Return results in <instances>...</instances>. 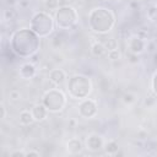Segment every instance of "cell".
<instances>
[{"mask_svg":"<svg viewBox=\"0 0 157 157\" xmlns=\"http://www.w3.org/2000/svg\"><path fill=\"white\" fill-rule=\"evenodd\" d=\"M128 56H129V60H130L131 63H137V60H139V59H137V54H134V53H131V52L129 53Z\"/></svg>","mask_w":157,"mask_h":157,"instance_id":"obj_25","label":"cell"},{"mask_svg":"<svg viewBox=\"0 0 157 157\" xmlns=\"http://www.w3.org/2000/svg\"><path fill=\"white\" fill-rule=\"evenodd\" d=\"M34 121V117L32 114V110H22L20 113V123L22 125H31Z\"/></svg>","mask_w":157,"mask_h":157,"instance_id":"obj_14","label":"cell"},{"mask_svg":"<svg viewBox=\"0 0 157 157\" xmlns=\"http://www.w3.org/2000/svg\"><path fill=\"white\" fill-rule=\"evenodd\" d=\"M123 101H124V103H131V102H134L135 101V97H134V94H131V93H125L124 96H123Z\"/></svg>","mask_w":157,"mask_h":157,"instance_id":"obj_21","label":"cell"},{"mask_svg":"<svg viewBox=\"0 0 157 157\" xmlns=\"http://www.w3.org/2000/svg\"><path fill=\"white\" fill-rule=\"evenodd\" d=\"M26 156H39V152L38 151H28V152H26Z\"/></svg>","mask_w":157,"mask_h":157,"instance_id":"obj_29","label":"cell"},{"mask_svg":"<svg viewBox=\"0 0 157 157\" xmlns=\"http://www.w3.org/2000/svg\"><path fill=\"white\" fill-rule=\"evenodd\" d=\"M105 47L103 43H94L92 47H91V53L93 56L98 58V56H102L104 53H105Z\"/></svg>","mask_w":157,"mask_h":157,"instance_id":"obj_15","label":"cell"},{"mask_svg":"<svg viewBox=\"0 0 157 157\" xmlns=\"http://www.w3.org/2000/svg\"><path fill=\"white\" fill-rule=\"evenodd\" d=\"M66 148H67V152L69 153L77 155L82 150V144H81V141L78 139H71V140H69V142L66 145Z\"/></svg>","mask_w":157,"mask_h":157,"instance_id":"obj_13","label":"cell"},{"mask_svg":"<svg viewBox=\"0 0 157 157\" xmlns=\"http://www.w3.org/2000/svg\"><path fill=\"white\" fill-rule=\"evenodd\" d=\"M66 78L65 71L61 69H54L49 72V80L54 83V85H61L64 82V80Z\"/></svg>","mask_w":157,"mask_h":157,"instance_id":"obj_12","label":"cell"},{"mask_svg":"<svg viewBox=\"0 0 157 157\" xmlns=\"http://www.w3.org/2000/svg\"><path fill=\"white\" fill-rule=\"evenodd\" d=\"M104 150H105V152H107L108 155H115V153L118 152V150H119L118 142H115V141H109V142H107L105 146H104Z\"/></svg>","mask_w":157,"mask_h":157,"instance_id":"obj_16","label":"cell"},{"mask_svg":"<svg viewBox=\"0 0 157 157\" xmlns=\"http://www.w3.org/2000/svg\"><path fill=\"white\" fill-rule=\"evenodd\" d=\"M104 47L105 49L109 52V50H113V49H117V40L115 39H108L105 43H104Z\"/></svg>","mask_w":157,"mask_h":157,"instance_id":"obj_19","label":"cell"},{"mask_svg":"<svg viewBox=\"0 0 157 157\" xmlns=\"http://www.w3.org/2000/svg\"><path fill=\"white\" fill-rule=\"evenodd\" d=\"M31 29L39 37H47L54 29V21L50 15L45 12H38L31 20Z\"/></svg>","mask_w":157,"mask_h":157,"instance_id":"obj_4","label":"cell"},{"mask_svg":"<svg viewBox=\"0 0 157 157\" xmlns=\"http://www.w3.org/2000/svg\"><path fill=\"white\" fill-rule=\"evenodd\" d=\"M45 7L48 10H58L59 0H45Z\"/></svg>","mask_w":157,"mask_h":157,"instance_id":"obj_18","label":"cell"},{"mask_svg":"<svg viewBox=\"0 0 157 157\" xmlns=\"http://www.w3.org/2000/svg\"><path fill=\"white\" fill-rule=\"evenodd\" d=\"M155 63L157 64V54H155Z\"/></svg>","mask_w":157,"mask_h":157,"instance_id":"obj_30","label":"cell"},{"mask_svg":"<svg viewBox=\"0 0 157 157\" xmlns=\"http://www.w3.org/2000/svg\"><path fill=\"white\" fill-rule=\"evenodd\" d=\"M108 58L110 60H118L120 58V53L118 49H113V50H109L108 52Z\"/></svg>","mask_w":157,"mask_h":157,"instance_id":"obj_20","label":"cell"},{"mask_svg":"<svg viewBox=\"0 0 157 157\" xmlns=\"http://www.w3.org/2000/svg\"><path fill=\"white\" fill-rule=\"evenodd\" d=\"M39 48V36L32 29L22 28L16 31L11 37V49L20 56L27 58L37 53Z\"/></svg>","mask_w":157,"mask_h":157,"instance_id":"obj_1","label":"cell"},{"mask_svg":"<svg viewBox=\"0 0 157 157\" xmlns=\"http://www.w3.org/2000/svg\"><path fill=\"white\" fill-rule=\"evenodd\" d=\"M0 110H1L0 118H1V119H5V118H6V108H5V105H4L2 103L0 104Z\"/></svg>","mask_w":157,"mask_h":157,"instance_id":"obj_27","label":"cell"},{"mask_svg":"<svg viewBox=\"0 0 157 157\" xmlns=\"http://www.w3.org/2000/svg\"><path fill=\"white\" fill-rule=\"evenodd\" d=\"M86 146L90 151H99L103 147V140L99 135L92 134L86 140Z\"/></svg>","mask_w":157,"mask_h":157,"instance_id":"obj_9","label":"cell"},{"mask_svg":"<svg viewBox=\"0 0 157 157\" xmlns=\"http://www.w3.org/2000/svg\"><path fill=\"white\" fill-rule=\"evenodd\" d=\"M152 90H153L155 94L157 96V72L153 75V78H152Z\"/></svg>","mask_w":157,"mask_h":157,"instance_id":"obj_23","label":"cell"},{"mask_svg":"<svg viewBox=\"0 0 157 157\" xmlns=\"http://www.w3.org/2000/svg\"><path fill=\"white\" fill-rule=\"evenodd\" d=\"M4 16H5V20H11L13 17V11L12 10H5Z\"/></svg>","mask_w":157,"mask_h":157,"instance_id":"obj_24","label":"cell"},{"mask_svg":"<svg viewBox=\"0 0 157 157\" xmlns=\"http://www.w3.org/2000/svg\"><path fill=\"white\" fill-rule=\"evenodd\" d=\"M9 96H10V98H11V99L16 101V99H18V98L21 97V92H20L18 90H11Z\"/></svg>","mask_w":157,"mask_h":157,"instance_id":"obj_22","label":"cell"},{"mask_svg":"<svg viewBox=\"0 0 157 157\" xmlns=\"http://www.w3.org/2000/svg\"><path fill=\"white\" fill-rule=\"evenodd\" d=\"M147 17L150 21H157V4H152L148 6L147 9V12H146Z\"/></svg>","mask_w":157,"mask_h":157,"instance_id":"obj_17","label":"cell"},{"mask_svg":"<svg viewBox=\"0 0 157 157\" xmlns=\"http://www.w3.org/2000/svg\"><path fill=\"white\" fill-rule=\"evenodd\" d=\"M43 104L49 112H60L66 104V97L60 90H49L43 96Z\"/></svg>","mask_w":157,"mask_h":157,"instance_id":"obj_5","label":"cell"},{"mask_svg":"<svg viewBox=\"0 0 157 157\" xmlns=\"http://www.w3.org/2000/svg\"><path fill=\"white\" fill-rule=\"evenodd\" d=\"M36 72H37V70H36V66L33 65V63H25L20 67V75L25 80H29V78L34 77Z\"/></svg>","mask_w":157,"mask_h":157,"instance_id":"obj_10","label":"cell"},{"mask_svg":"<svg viewBox=\"0 0 157 157\" xmlns=\"http://www.w3.org/2000/svg\"><path fill=\"white\" fill-rule=\"evenodd\" d=\"M137 37H140V38H142V39H146V38H147V33L144 32V31H140V32H137Z\"/></svg>","mask_w":157,"mask_h":157,"instance_id":"obj_28","label":"cell"},{"mask_svg":"<svg viewBox=\"0 0 157 157\" xmlns=\"http://www.w3.org/2000/svg\"><path fill=\"white\" fill-rule=\"evenodd\" d=\"M48 109L45 108V105L42 103V104H34L33 105V108H32V114H33V117H34V120H38V121H40V120H44L45 118H47V114H48Z\"/></svg>","mask_w":157,"mask_h":157,"instance_id":"obj_11","label":"cell"},{"mask_svg":"<svg viewBox=\"0 0 157 157\" xmlns=\"http://www.w3.org/2000/svg\"><path fill=\"white\" fill-rule=\"evenodd\" d=\"M114 22H115V18L113 12L104 7L94 9L88 17L90 27L97 33H105L110 31L114 26Z\"/></svg>","mask_w":157,"mask_h":157,"instance_id":"obj_2","label":"cell"},{"mask_svg":"<svg viewBox=\"0 0 157 157\" xmlns=\"http://www.w3.org/2000/svg\"><path fill=\"white\" fill-rule=\"evenodd\" d=\"M77 21V12L71 6H61L56 10L55 23L59 28L66 29L72 27Z\"/></svg>","mask_w":157,"mask_h":157,"instance_id":"obj_6","label":"cell"},{"mask_svg":"<svg viewBox=\"0 0 157 157\" xmlns=\"http://www.w3.org/2000/svg\"><path fill=\"white\" fill-rule=\"evenodd\" d=\"M145 48H146V42H145V39H142V38H140V37H134V38H131L130 39V42H129V50L131 52V53H134V54H141L144 50H145Z\"/></svg>","mask_w":157,"mask_h":157,"instance_id":"obj_8","label":"cell"},{"mask_svg":"<svg viewBox=\"0 0 157 157\" xmlns=\"http://www.w3.org/2000/svg\"><path fill=\"white\" fill-rule=\"evenodd\" d=\"M11 157H17V156H21V157H26V152L25 151H15L10 155Z\"/></svg>","mask_w":157,"mask_h":157,"instance_id":"obj_26","label":"cell"},{"mask_svg":"<svg viewBox=\"0 0 157 157\" xmlns=\"http://www.w3.org/2000/svg\"><path fill=\"white\" fill-rule=\"evenodd\" d=\"M92 90V82L87 76L75 75L67 82L69 94L75 99H85Z\"/></svg>","mask_w":157,"mask_h":157,"instance_id":"obj_3","label":"cell"},{"mask_svg":"<svg viewBox=\"0 0 157 157\" xmlns=\"http://www.w3.org/2000/svg\"><path fill=\"white\" fill-rule=\"evenodd\" d=\"M78 113L83 118H92L97 113V103L93 99H87L85 98L80 104H78Z\"/></svg>","mask_w":157,"mask_h":157,"instance_id":"obj_7","label":"cell"}]
</instances>
